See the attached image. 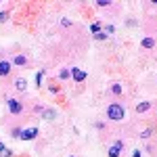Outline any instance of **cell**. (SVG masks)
Listing matches in <instances>:
<instances>
[{
  "label": "cell",
  "instance_id": "6da1fadb",
  "mask_svg": "<svg viewBox=\"0 0 157 157\" xmlns=\"http://www.w3.org/2000/svg\"><path fill=\"white\" fill-rule=\"evenodd\" d=\"M107 117H109V120H113V121L124 120V107H121V105H117V103L109 105V107H107Z\"/></svg>",
  "mask_w": 157,
  "mask_h": 157
},
{
  "label": "cell",
  "instance_id": "7a4b0ae2",
  "mask_svg": "<svg viewBox=\"0 0 157 157\" xmlns=\"http://www.w3.org/2000/svg\"><path fill=\"white\" fill-rule=\"evenodd\" d=\"M9 111H11V113H15V115H19V113L23 111V107H21V103H19V101L11 98V101H9Z\"/></svg>",
  "mask_w": 157,
  "mask_h": 157
},
{
  "label": "cell",
  "instance_id": "3957f363",
  "mask_svg": "<svg viewBox=\"0 0 157 157\" xmlns=\"http://www.w3.org/2000/svg\"><path fill=\"white\" fill-rule=\"evenodd\" d=\"M36 136H38V128H27V130L21 132V140H32Z\"/></svg>",
  "mask_w": 157,
  "mask_h": 157
},
{
  "label": "cell",
  "instance_id": "277c9868",
  "mask_svg": "<svg viewBox=\"0 0 157 157\" xmlns=\"http://www.w3.org/2000/svg\"><path fill=\"white\" fill-rule=\"evenodd\" d=\"M71 78L75 80V82H84L86 80V71H82V69L75 67V69H71Z\"/></svg>",
  "mask_w": 157,
  "mask_h": 157
},
{
  "label": "cell",
  "instance_id": "5b68a950",
  "mask_svg": "<svg viewBox=\"0 0 157 157\" xmlns=\"http://www.w3.org/2000/svg\"><path fill=\"white\" fill-rule=\"evenodd\" d=\"M121 149H124V145H121L120 140L115 143V145L109 149V157H120V153H121Z\"/></svg>",
  "mask_w": 157,
  "mask_h": 157
},
{
  "label": "cell",
  "instance_id": "8992f818",
  "mask_svg": "<svg viewBox=\"0 0 157 157\" xmlns=\"http://www.w3.org/2000/svg\"><path fill=\"white\" fill-rule=\"evenodd\" d=\"M9 71H11V63L0 61V75H9Z\"/></svg>",
  "mask_w": 157,
  "mask_h": 157
},
{
  "label": "cell",
  "instance_id": "52a82bcc",
  "mask_svg": "<svg viewBox=\"0 0 157 157\" xmlns=\"http://www.w3.org/2000/svg\"><path fill=\"white\" fill-rule=\"evenodd\" d=\"M13 63H15V65H19V67H23V65H27V59H25L23 55H17V57L13 59Z\"/></svg>",
  "mask_w": 157,
  "mask_h": 157
},
{
  "label": "cell",
  "instance_id": "ba28073f",
  "mask_svg": "<svg viewBox=\"0 0 157 157\" xmlns=\"http://www.w3.org/2000/svg\"><path fill=\"white\" fill-rule=\"evenodd\" d=\"M15 88H17V90H25V88H27V82H25L23 78H17V80H15Z\"/></svg>",
  "mask_w": 157,
  "mask_h": 157
},
{
  "label": "cell",
  "instance_id": "9c48e42d",
  "mask_svg": "<svg viewBox=\"0 0 157 157\" xmlns=\"http://www.w3.org/2000/svg\"><path fill=\"white\" fill-rule=\"evenodd\" d=\"M149 109H151V103H140V105H138V107H136V111H138V113H145V111H149Z\"/></svg>",
  "mask_w": 157,
  "mask_h": 157
},
{
  "label": "cell",
  "instance_id": "30bf717a",
  "mask_svg": "<svg viewBox=\"0 0 157 157\" xmlns=\"http://www.w3.org/2000/svg\"><path fill=\"white\" fill-rule=\"evenodd\" d=\"M143 46H145V48H153V46H155V40H153V38H143Z\"/></svg>",
  "mask_w": 157,
  "mask_h": 157
},
{
  "label": "cell",
  "instance_id": "8fae6325",
  "mask_svg": "<svg viewBox=\"0 0 157 157\" xmlns=\"http://www.w3.org/2000/svg\"><path fill=\"white\" fill-rule=\"evenodd\" d=\"M0 155H2V157H11L13 153H11V151H9L4 145H2V143H0Z\"/></svg>",
  "mask_w": 157,
  "mask_h": 157
},
{
  "label": "cell",
  "instance_id": "7c38bea8",
  "mask_svg": "<svg viewBox=\"0 0 157 157\" xmlns=\"http://www.w3.org/2000/svg\"><path fill=\"white\" fill-rule=\"evenodd\" d=\"M42 117H44V120H52V117H55V111H50V109H46V111L42 113Z\"/></svg>",
  "mask_w": 157,
  "mask_h": 157
},
{
  "label": "cell",
  "instance_id": "4fadbf2b",
  "mask_svg": "<svg viewBox=\"0 0 157 157\" xmlns=\"http://www.w3.org/2000/svg\"><path fill=\"white\" fill-rule=\"evenodd\" d=\"M59 78H61V80H67V78H71V71H67V69H61Z\"/></svg>",
  "mask_w": 157,
  "mask_h": 157
},
{
  "label": "cell",
  "instance_id": "5bb4252c",
  "mask_svg": "<svg viewBox=\"0 0 157 157\" xmlns=\"http://www.w3.org/2000/svg\"><path fill=\"white\" fill-rule=\"evenodd\" d=\"M111 90H113V94H120V92H121V86L120 84H113V86H111Z\"/></svg>",
  "mask_w": 157,
  "mask_h": 157
},
{
  "label": "cell",
  "instance_id": "9a60e30c",
  "mask_svg": "<svg viewBox=\"0 0 157 157\" xmlns=\"http://www.w3.org/2000/svg\"><path fill=\"white\" fill-rule=\"evenodd\" d=\"M11 134H13V138H21V130H19V128H15Z\"/></svg>",
  "mask_w": 157,
  "mask_h": 157
},
{
  "label": "cell",
  "instance_id": "2e32d148",
  "mask_svg": "<svg viewBox=\"0 0 157 157\" xmlns=\"http://www.w3.org/2000/svg\"><path fill=\"white\" fill-rule=\"evenodd\" d=\"M42 75H44V71H38V75H36V84L38 86L42 84Z\"/></svg>",
  "mask_w": 157,
  "mask_h": 157
},
{
  "label": "cell",
  "instance_id": "e0dca14e",
  "mask_svg": "<svg viewBox=\"0 0 157 157\" xmlns=\"http://www.w3.org/2000/svg\"><path fill=\"white\" fill-rule=\"evenodd\" d=\"M6 17H9L6 11H0V23H4V21H6Z\"/></svg>",
  "mask_w": 157,
  "mask_h": 157
},
{
  "label": "cell",
  "instance_id": "ac0fdd59",
  "mask_svg": "<svg viewBox=\"0 0 157 157\" xmlns=\"http://www.w3.org/2000/svg\"><path fill=\"white\" fill-rule=\"evenodd\" d=\"M149 136H151V130H143L140 132V138H149Z\"/></svg>",
  "mask_w": 157,
  "mask_h": 157
},
{
  "label": "cell",
  "instance_id": "d6986e66",
  "mask_svg": "<svg viewBox=\"0 0 157 157\" xmlns=\"http://www.w3.org/2000/svg\"><path fill=\"white\" fill-rule=\"evenodd\" d=\"M97 4H98V6H109V0H98Z\"/></svg>",
  "mask_w": 157,
  "mask_h": 157
},
{
  "label": "cell",
  "instance_id": "ffe728a7",
  "mask_svg": "<svg viewBox=\"0 0 157 157\" xmlns=\"http://www.w3.org/2000/svg\"><path fill=\"white\" fill-rule=\"evenodd\" d=\"M94 38H97V40H105V34H101V32H98V34H94Z\"/></svg>",
  "mask_w": 157,
  "mask_h": 157
},
{
  "label": "cell",
  "instance_id": "44dd1931",
  "mask_svg": "<svg viewBox=\"0 0 157 157\" xmlns=\"http://www.w3.org/2000/svg\"><path fill=\"white\" fill-rule=\"evenodd\" d=\"M132 157H140V151H134V153H132Z\"/></svg>",
  "mask_w": 157,
  "mask_h": 157
}]
</instances>
